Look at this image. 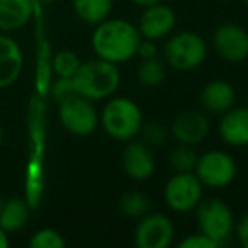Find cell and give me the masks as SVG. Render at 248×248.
Instances as JSON below:
<instances>
[{"instance_id": "obj_18", "label": "cell", "mask_w": 248, "mask_h": 248, "mask_svg": "<svg viewBox=\"0 0 248 248\" xmlns=\"http://www.w3.org/2000/svg\"><path fill=\"white\" fill-rule=\"evenodd\" d=\"M29 211H31V204L21 197L5 199L4 207L0 209V228L7 233L22 230L28 224Z\"/></svg>"}, {"instance_id": "obj_7", "label": "cell", "mask_w": 248, "mask_h": 248, "mask_svg": "<svg viewBox=\"0 0 248 248\" xmlns=\"http://www.w3.org/2000/svg\"><path fill=\"white\" fill-rule=\"evenodd\" d=\"M204 186L194 172H175L165 184L163 197L167 206L175 213H190L202 201Z\"/></svg>"}, {"instance_id": "obj_16", "label": "cell", "mask_w": 248, "mask_h": 248, "mask_svg": "<svg viewBox=\"0 0 248 248\" xmlns=\"http://www.w3.org/2000/svg\"><path fill=\"white\" fill-rule=\"evenodd\" d=\"M234 100H236V92L233 85L226 80H213L206 83L201 92L202 109L216 116H221L226 110H230L234 106Z\"/></svg>"}, {"instance_id": "obj_17", "label": "cell", "mask_w": 248, "mask_h": 248, "mask_svg": "<svg viewBox=\"0 0 248 248\" xmlns=\"http://www.w3.org/2000/svg\"><path fill=\"white\" fill-rule=\"evenodd\" d=\"M34 16L32 0H0V32L22 29Z\"/></svg>"}, {"instance_id": "obj_25", "label": "cell", "mask_w": 248, "mask_h": 248, "mask_svg": "<svg viewBox=\"0 0 248 248\" xmlns=\"http://www.w3.org/2000/svg\"><path fill=\"white\" fill-rule=\"evenodd\" d=\"M140 135L143 138V143L148 145L150 148H158V146L165 145L167 141V129L158 123L143 124Z\"/></svg>"}, {"instance_id": "obj_29", "label": "cell", "mask_w": 248, "mask_h": 248, "mask_svg": "<svg viewBox=\"0 0 248 248\" xmlns=\"http://www.w3.org/2000/svg\"><path fill=\"white\" fill-rule=\"evenodd\" d=\"M136 56H140L141 60H150V58H155L156 56V45L155 41L152 39H141L138 46V51H136Z\"/></svg>"}, {"instance_id": "obj_26", "label": "cell", "mask_w": 248, "mask_h": 248, "mask_svg": "<svg viewBox=\"0 0 248 248\" xmlns=\"http://www.w3.org/2000/svg\"><path fill=\"white\" fill-rule=\"evenodd\" d=\"M73 93H77L75 85H73V78L58 77L56 82L53 83V87H51V95L56 102H62V100H65L66 97L73 95Z\"/></svg>"}, {"instance_id": "obj_3", "label": "cell", "mask_w": 248, "mask_h": 248, "mask_svg": "<svg viewBox=\"0 0 248 248\" xmlns=\"http://www.w3.org/2000/svg\"><path fill=\"white\" fill-rule=\"evenodd\" d=\"M104 131L117 141H129L143 128V112L135 100L128 97H112L100 112Z\"/></svg>"}, {"instance_id": "obj_11", "label": "cell", "mask_w": 248, "mask_h": 248, "mask_svg": "<svg viewBox=\"0 0 248 248\" xmlns=\"http://www.w3.org/2000/svg\"><path fill=\"white\" fill-rule=\"evenodd\" d=\"M175 22L177 19L173 9L163 4V2H156V4L143 7V12L138 21V31L141 38L158 41V39H163L169 34H172Z\"/></svg>"}, {"instance_id": "obj_27", "label": "cell", "mask_w": 248, "mask_h": 248, "mask_svg": "<svg viewBox=\"0 0 248 248\" xmlns=\"http://www.w3.org/2000/svg\"><path fill=\"white\" fill-rule=\"evenodd\" d=\"M180 248H217V245L214 243L211 238H207L206 234H202L199 231L197 234H189L179 243Z\"/></svg>"}, {"instance_id": "obj_28", "label": "cell", "mask_w": 248, "mask_h": 248, "mask_svg": "<svg viewBox=\"0 0 248 248\" xmlns=\"http://www.w3.org/2000/svg\"><path fill=\"white\" fill-rule=\"evenodd\" d=\"M234 233H236L238 243L243 248H248V214H245V216L234 224Z\"/></svg>"}, {"instance_id": "obj_6", "label": "cell", "mask_w": 248, "mask_h": 248, "mask_svg": "<svg viewBox=\"0 0 248 248\" xmlns=\"http://www.w3.org/2000/svg\"><path fill=\"white\" fill-rule=\"evenodd\" d=\"M58 117L63 128L75 136H87L99 126V112L93 102L80 93L58 102Z\"/></svg>"}, {"instance_id": "obj_35", "label": "cell", "mask_w": 248, "mask_h": 248, "mask_svg": "<svg viewBox=\"0 0 248 248\" xmlns=\"http://www.w3.org/2000/svg\"><path fill=\"white\" fill-rule=\"evenodd\" d=\"M243 2H245V5H247V9H248V0H243Z\"/></svg>"}, {"instance_id": "obj_15", "label": "cell", "mask_w": 248, "mask_h": 248, "mask_svg": "<svg viewBox=\"0 0 248 248\" xmlns=\"http://www.w3.org/2000/svg\"><path fill=\"white\" fill-rule=\"evenodd\" d=\"M219 136L230 146L248 145V107H231L221 114Z\"/></svg>"}, {"instance_id": "obj_23", "label": "cell", "mask_w": 248, "mask_h": 248, "mask_svg": "<svg viewBox=\"0 0 248 248\" xmlns=\"http://www.w3.org/2000/svg\"><path fill=\"white\" fill-rule=\"evenodd\" d=\"M82 62H80L78 55L68 49L58 51L51 60V70L55 72L56 77H63V78H72L80 68Z\"/></svg>"}, {"instance_id": "obj_12", "label": "cell", "mask_w": 248, "mask_h": 248, "mask_svg": "<svg viewBox=\"0 0 248 248\" xmlns=\"http://www.w3.org/2000/svg\"><path fill=\"white\" fill-rule=\"evenodd\" d=\"M170 129H172V135L177 140V143L196 146L202 143L209 135V119L202 112L186 110L173 119Z\"/></svg>"}, {"instance_id": "obj_34", "label": "cell", "mask_w": 248, "mask_h": 248, "mask_svg": "<svg viewBox=\"0 0 248 248\" xmlns=\"http://www.w3.org/2000/svg\"><path fill=\"white\" fill-rule=\"evenodd\" d=\"M4 202H5L4 196H2V194H0V209H2V207H4Z\"/></svg>"}, {"instance_id": "obj_10", "label": "cell", "mask_w": 248, "mask_h": 248, "mask_svg": "<svg viewBox=\"0 0 248 248\" xmlns=\"http://www.w3.org/2000/svg\"><path fill=\"white\" fill-rule=\"evenodd\" d=\"M217 55L230 63H241L248 58V31L240 24H221L213 34Z\"/></svg>"}, {"instance_id": "obj_22", "label": "cell", "mask_w": 248, "mask_h": 248, "mask_svg": "<svg viewBox=\"0 0 248 248\" xmlns=\"http://www.w3.org/2000/svg\"><path fill=\"white\" fill-rule=\"evenodd\" d=\"M197 158H199V155L196 153L194 146L182 145V143H179V146H175L169 155L170 167L175 172H194Z\"/></svg>"}, {"instance_id": "obj_1", "label": "cell", "mask_w": 248, "mask_h": 248, "mask_svg": "<svg viewBox=\"0 0 248 248\" xmlns=\"http://www.w3.org/2000/svg\"><path fill=\"white\" fill-rule=\"evenodd\" d=\"M141 39L138 26L133 22L107 17L93 29L92 48L97 58L119 65L135 58Z\"/></svg>"}, {"instance_id": "obj_32", "label": "cell", "mask_w": 248, "mask_h": 248, "mask_svg": "<svg viewBox=\"0 0 248 248\" xmlns=\"http://www.w3.org/2000/svg\"><path fill=\"white\" fill-rule=\"evenodd\" d=\"M38 2H41L43 5H51V4H55L56 0H38Z\"/></svg>"}, {"instance_id": "obj_33", "label": "cell", "mask_w": 248, "mask_h": 248, "mask_svg": "<svg viewBox=\"0 0 248 248\" xmlns=\"http://www.w3.org/2000/svg\"><path fill=\"white\" fill-rule=\"evenodd\" d=\"M2 143H4V129H2V124H0V148H2Z\"/></svg>"}, {"instance_id": "obj_21", "label": "cell", "mask_w": 248, "mask_h": 248, "mask_svg": "<svg viewBox=\"0 0 248 248\" xmlns=\"http://www.w3.org/2000/svg\"><path fill=\"white\" fill-rule=\"evenodd\" d=\"M150 199L146 197V194L140 192V190H129V192H124L119 199V209L124 216L135 217L140 219L145 214L150 213Z\"/></svg>"}, {"instance_id": "obj_19", "label": "cell", "mask_w": 248, "mask_h": 248, "mask_svg": "<svg viewBox=\"0 0 248 248\" xmlns=\"http://www.w3.org/2000/svg\"><path fill=\"white\" fill-rule=\"evenodd\" d=\"M72 4L80 21L97 26L110 16L114 0H72Z\"/></svg>"}, {"instance_id": "obj_24", "label": "cell", "mask_w": 248, "mask_h": 248, "mask_svg": "<svg viewBox=\"0 0 248 248\" xmlns=\"http://www.w3.org/2000/svg\"><path fill=\"white\" fill-rule=\"evenodd\" d=\"M66 241L62 236V233L53 228H43L38 230L29 240L31 248H65Z\"/></svg>"}, {"instance_id": "obj_14", "label": "cell", "mask_w": 248, "mask_h": 248, "mask_svg": "<svg viewBox=\"0 0 248 248\" xmlns=\"http://www.w3.org/2000/svg\"><path fill=\"white\" fill-rule=\"evenodd\" d=\"M123 169L133 180L143 182L150 179L155 172V155L152 148L143 141L128 143L123 152Z\"/></svg>"}, {"instance_id": "obj_9", "label": "cell", "mask_w": 248, "mask_h": 248, "mask_svg": "<svg viewBox=\"0 0 248 248\" xmlns=\"http://www.w3.org/2000/svg\"><path fill=\"white\" fill-rule=\"evenodd\" d=\"M175 228L167 214L153 213L140 217L135 230V245L138 248H167L172 245Z\"/></svg>"}, {"instance_id": "obj_31", "label": "cell", "mask_w": 248, "mask_h": 248, "mask_svg": "<svg viewBox=\"0 0 248 248\" xmlns=\"http://www.w3.org/2000/svg\"><path fill=\"white\" fill-rule=\"evenodd\" d=\"M131 2L136 5H140V7H146V5L156 4V2H162V0H131Z\"/></svg>"}, {"instance_id": "obj_5", "label": "cell", "mask_w": 248, "mask_h": 248, "mask_svg": "<svg viewBox=\"0 0 248 248\" xmlns=\"http://www.w3.org/2000/svg\"><path fill=\"white\" fill-rule=\"evenodd\" d=\"M197 224L201 233L221 247L233 236L236 223L226 202L219 199H209L197 206Z\"/></svg>"}, {"instance_id": "obj_20", "label": "cell", "mask_w": 248, "mask_h": 248, "mask_svg": "<svg viewBox=\"0 0 248 248\" xmlns=\"http://www.w3.org/2000/svg\"><path fill=\"white\" fill-rule=\"evenodd\" d=\"M167 77V66L165 62H162L160 58H150V60H141L138 66V80L143 87H153L162 85V82Z\"/></svg>"}, {"instance_id": "obj_8", "label": "cell", "mask_w": 248, "mask_h": 248, "mask_svg": "<svg viewBox=\"0 0 248 248\" xmlns=\"http://www.w3.org/2000/svg\"><path fill=\"white\" fill-rule=\"evenodd\" d=\"M194 173L204 187L223 189L230 186L236 177V163L228 153L221 150H211L197 158Z\"/></svg>"}, {"instance_id": "obj_13", "label": "cell", "mask_w": 248, "mask_h": 248, "mask_svg": "<svg viewBox=\"0 0 248 248\" xmlns=\"http://www.w3.org/2000/svg\"><path fill=\"white\" fill-rule=\"evenodd\" d=\"M24 66L22 49L16 39L0 32V90L9 89L19 80Z\"/></svg>"}, {"instance_id": "obj_4", "label": "cell", "mask_w": 248, "mask_h": 248, "mask_svg": "<svg viewBox=\"0 0 248 248\" xmlns=\"http://www.w3.org/2000/svg\"><path fill=\"white\" fill-rule=\"evenodd\" d=\"M207 56V45L199 34L192 31H182L170 36L163 46L165 63L179 72H190L202 65Z\"/></svg>"}, {"instance_id": "obj_2", "label": "cell", "mask_w": 248, "mask_h": 248, "mask_svg": "<svg viewBox=\"0 0 248 248\" xmlns=\"http://www.w3.org/2000/svg\"><path fill=\"white\" fill-rule=\"evenodd\" d=\"M72 78L77 93L92 100V102L112 97L121 82V75L116 63L106 62L100 58L82 63Z\"/></svg>"}, {"instance_id": "obj_30", "label": "cell", "mask_w": 248, "mask_h": 248, "mask_svg": "<svg viewBox=\"0 0 248 248\" xmlns=\"http://www.w3.org/2000/svg\"><path fill=\"white\" fill-rule=\"evenodd\" d=\"M7 247H9V233L0 228V248H7Z\"/></svg>"}]
</instances>
